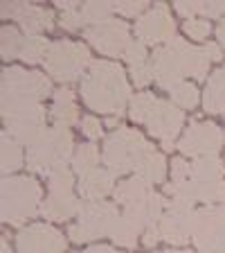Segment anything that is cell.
<instances>
[{
	"label": "cell",
	"instance_id": "6da1fadb",
	"mask_svg": "<svg viewBox=\"0 0 225 253\" xmlns=\"http://www.w3.org/2000/svg\"><path fill=\"white\" fill-rule=\"evenodd\" d=\"M81 97L93 111L117 113L122 116L126 102L131 97V86L120 63L97 59L88 66L81 77Z\"/></svg>",
	"mask_w": 225,
	"mask_h": 253
},
{
	"label": "cell",
	"instance_id": "7a4b0ae2",
	"mask_svg": "<svg viewBox=\"0 0 225 253\" xmlns=\"http://www.w3.org/2000/svg\"><path fill=\"white\" fill-rule=\"evenodd\" d=\"M164 192L171 199L183 201H205L212 206L214 201H225V179H223V161L219 156L198 158L192 168V176L180 183H164Z\"/></svg>",
	"mask_w": 225,
	"mask_h": 253
},
{
	"label": "cell",
	"instance_id": "3957f363",
	"mask_svg": "<svg viewBox=\"0 0 225 253\" xmlns=\"http://www.w3.org/2000/svg\"><path fill=\"white\" fill-rule=\"evenodd\" d=\"M41 185L32 176H5L0 185V217L7 224H23L36 215Z\"/></svg>",
	"mask_w": 225,
	"mask_h": 253
},
{
	"label": "cell",
	"instance_id": "277c9868",
	"mask_svg": "<svg viewBox=\"0 0 225 253\" xmlns=\"http://www.w3.org/2000/svg\"><path fill=\"white\" fill-rule=\"evenodd\" d=\"M149 154H153V147L144 140L140 131L120 126L117 131H113L106 138L101 161H104L106 169L120 176V174H126L131 169H137Z\"/></svg>",
	"mask_w": 225,
	"mask_h": 253
},
{
	"label": "cell",
	"instance_id": "5b68a950",
	"mask_svg": "<svg viewBox=\"0 0 225 253\" xmlns=\"http://www.w3.org/2000/svg\"><path fill=\"white\" fill-rule=\"evenodd\" d=\"M164 211H167V201H164L162 195H158V192L149 195L140 204L126 206L124 212L120 215V219L115 221L113 231H110L113 242H117L120 247H126V249L135 247L137 237L147 231L149 226H153V224H158V221L162 219Z\"/></svg>",
	"mask_w": 225,
	"mask_h": 253
},
{
	"label": "cell",
	"instance_id": "8992f818",
	"mask_svg": "<svg viewBox=\"0 0 225 253\" xmlns=\"http://www.w3.org/2000/svg\"><path fill=\"white\" fill-rule=\"evenodd\" d=\"M72 154V133L68 126L54 125L50 126L38 142H34L32 147H27L25 163L32 172L36 174H50L57 168H63L68 163V158Z\"/></svg>",
	"mask_w": 225,
	"mask_h": 253
},
{
	"label": "cell",
	"instance_id": "52a82bcc",
	"mask_svg": "<svg viewBox=\"0 0 225 253\" xmlns=\"http://www.w3.org/2000/svg\"><path fill=\"white\" fill-rule=\"evenodd\" d=\"M52 93V84L43 73L25 68H7L2 70V95L0 104L2 111L21 104H34L45 100Z\"/></svg>",
	"mask_w": 225,
	"mask_h": 253
},
{
	"label": "cell",
	"instance_id": "ba28073f",
	"mask_svg": "<svg viewBox=\"0 0 225 253\" xmlns=\"http://www.w3.org/2000/svg\"><path fill=\"white\" fill-rule=\"evenodd\" d=\"M43 63H45V70L57 82H74L79 79V75H86L84 70L93 61H90V52L84 43L54 41L47 47Z\"/></svg>",
	"mask_w": 225,
	"mask_h": 253
},
{
	"label": "cell",
	"instance_id": "9c48e42d",
	"mask_svg": "<svg viewBox=\"0 0 225 253\" xmlns=\"http://www.w3.org/2000/svg\"><path fill=\"white\" fill-rule=\"evenodd\" d=\"M77 217L79 224L68 228L72 242H90L97 237L110 235L115 221L120 219L117 204L113 201H81V211Z\"/></svg>",
	"mask_w": 225,
	"mask_h": 253
},
{
	"label": "cell",
	"instance_id": "30bf717a",
	"mask_svg": "<svg viewBox=\"0 0 225 253\" xmlns=\"http://www.w3.org/2000/svg\"><path fill=\"white\" fill-rule=\"evenodd\" d=\"M187 50L189 43L178 37L160 45L158 50H153L151 68L153 79L158 82L160 88L171 90L173 86H178L185 79V75H187Z\"/></svg>",
	"mask_w": 225,
	"mask_h": 253
},
{
	"label": "cell",
	"instance_id": "8fae6325",
	"mask_svg": "<svg viewBox=\"0 0 225 253\" xmlns=\"http://www.w3.org/2000/svg\"><path fill=\"white\" fill-rule=\"evenodd\" d=\"M2 118H5L7 131L21 142V145H25V147H32V145L41 140L43 133L47 131L45 109H43V104H38V102L5 109L2 111Z\"/></svg>",
	"mask_w": 225,
	"mask_h": 253
},
{
	"label": "cell",
	"instance_id": "7c38bea8",
	"mask_svg": "<svg viewBox=\"0 0 225 253\" xmlns=\"http://www.w3.org/2000/svg\"><path fill=\"white\" fill-rule=\"evenodd\" d=\"M160 233L162 240L169 244H187L189 240H194L196 233V211L194 204L183 199H171L167 201V211H164L162 219H160Z\"/></svg>",
	"mask_w": 225,
	"mask_h": 253
},
{
	"label": "cell",
	"instance_id": "4fadbf2b",
	"mask_svg": "<svg viewBox=\"0 0 225 253\" xmlns=\"http://www.w3.org/2000/svg\"><path fill=\"white\" fill-rule=\"evenodd\" d=\"M194 244L200 251L225 253V204L196 211Z\"/></svg>",
	"mask_w": 225,
	"mask_h": 253
},
{
	"label": "cell",
	"instance_id": "5bb4252c",
	"mask_svg": "<svg viewBox=\"0 0 225 253\" xmlns=\"http://www.w3.org/2000/svg\"><path fill=\"white\" fill-rule=\"evenodd\" d=\"M225 145V131H221L214 122H192L185 136L180 138L178 149L192 158H210L221 152Z\"/></svg>",
	"mask_w": 225,
	"mask_h": 253
},
{
	"label": "cell",
	"instance_id": "9a60e30c",
	"mask_svg": "<svg viewBox=\"0 0 225 253\" xmlns=\"http://www.w3.org/2000/svg\"><path fill=\"white\" fill-rule=\"evenodd\" d=\"M173 32H176V23L171 21V11L164 2L153 5L149 11L137 18L135 23V39L142 41L144 45H153V43H169L173 41Z\"/></svg>",
	"mask_w": 225,
	"mask_h": 253
},
{
	"label": "cell",
	"instance_id": "2e32d148",
	"mask_svg": "<svg viewBox=\"0 0 225 253\" xmlns=\"http://www.w3.org/2000/svg\"><path fill=\"white\" fill-rule=\"evenodd\" d=\"M84 37L90 41V45H95L106 57H120L126 52V47L131 45L129 25L124 21H117V18H108L99 25L86 27Z\"/></svg>",
	"mask_w": 225,
	"mask_h": 253
},
{
	"label": "cell",
	"instance_id": "e0dca14e",
	"mask_svg": "<svg viewBox=\"0 0 225 253\" xmlns=\"http://www.w3.org/2000/svg\"><path fill=\"white\" fill-rule=\"evenodd\" d=\"M16 251L18 253H63L65 240L57 228L47 224H32L23 228L16 237Z\"/></svg>",
	"mask_w": 225,
	"mask_h": 253
},
{
	"label": "cell",
	"instance_id": "ac0fdd59",
	"mask_svg": "<svg viewBox=\"0 0 225 253\" xmlns=\"http://www.w3.org/2000/svg\"><path fill=\"white\" fill-rule=\"evenodd\" d=\"M2 16H9L25 30V37H34L43 30H50L54 25V14L45 7L32 5V2H2Z\"/></svg>",
	"mask_w": 225,
	"mask_h": 253
},
{
	"label": "cell",
	"instance_id": "d6986e66",
	"mask_svg": "<svg viewBox=\"0 0 225 253\" xmlns=\"http://www.w3.org/2000/svg\"><path fill=\"white\" fill-rule=\"evenodd\" d=\"M183 122H185V113L167 100H158L147 118L149 131L156 138H160L162 142L164 140L173 142V138L178 136V131L183 129Z\"/></svg>",
	"mask_w": 225,
	"mask_h": 253
},
{
	"label": "cell",
	"instance_id": "ffe728a7",
	"mask_svg": "<svg viewBox=\"0 0 225 253\" xmlns=\"http://www.w3.org/2000/svg\"><path fill=\"white\" fill-rule=\"evenodd\" d=\"M110 192H115V174L110 169L97 168L79 179V195L84 201H101Z\"/></svg>",
	"mask_w": 225,
	"mask_h": 253
},
{
	"label": "cell",
	"instance_id": "44dd1931",
	"mask_svg": "<svg viewBox=\"0 0 225 253\" xmlns=\"http://www.w3.org/2000/svg\"><path fill=\"white\" fill-rule=\"evenodd\" d=\"M79 211L81 201H77L72 192H50V197L41 204V215L52 221L70 219L72 215H79Z\"/></svg>",
	"mask_w": 225,
	"mask_h": 253
},
{
	"label": "cell",
	"instance_id": "7402d4cb",
	"mask_svg": "<svg viewBox=\"0 0 225 253\" xmlns=\"http://www.w3.org/2000/svg\"><path fill=\"white\" fill-rule=\"evenodd\" d=\"M149 195H153L151 183H147V181L140 179V176H133V179H126V181H122V183H117L115 192H113V199H115V204L133 206V204L144 201Z\"/></svg>",
	"mask_w": 225,
	"mask_h": 253
},
{
	"label": "cell",
	"instance_id": "603a6c76",
	"mask_svg": "<svg viewBox=\"0 0 225 253\" xmlns=\"http://www.w3.org/2000/svg\"><path fill=\"white\" fill-rule=\"evenodd\" d=\"M52 118L61 126H70L79 120V111H77V104H74V93L70 88H59L54 93Z\"/></svg>",
	"mask_w": 225,
	"mask_h": 253
},
{
	"label": "cell",
	"instance_id": "cb8c5ba5",
	"mask_svg": "<svg viewBox=\"0 0 225 253\" xmlns=\"http://www.w3.org/2000/svg\"><path fill=\"white\" fill-rule=\"evenodd\" d=\"M0 142H2V149H0V161H2V174L16 172L18 168H23V145L11 136L9 131H2L0 136Z\"/></svg>",
	"mask_w": 225,
	"mask_h": 253
},
{
	"label": "cell",
	"instance_id": "d4e9b609",
	"mask_svg": "<svg viewBox=\"0 0 225 253\" xmlns=\"http://www.w3.org/2000/svg\"><path fill=\"white\" fill-rule=\"evenodd\" d=\"M135 176H140V179H144L147 183H160V181H164V176H167V161H164L162 154H149L144 161L140 163V168L135 169Z\"/></svg>",
	"mask_w": 225,
	"mask_h": 253
},
{
	"label": "cell",
	"instance_id": "484cf974",
	"mask_svg": "<svg viewBox=\"0 0 225 253\" xmlns=\"http://www.w3.org/2000/svg\"><path fill=\"white\" fill-rule=\"evenodd\" d=\"M72 165L79 176H84V174L97 169V165H99V149L95 147L93 142H86V145L77 147V152H74V156H72Z\"/></svg>",
	"mask_w": 225,
	"mask_h": 253
},
{
	"label": "cell",
	"instance_id": "4316f807",
	"mask_svg": "<svg viewBox=\"0 0 225 253\" xmlns=\"http://www.w3.org/2000/svg\"><path fill=\"white\" fill-rule=\"evenodd\" d=\"M47 47H50V43H47V39L41 37V34L25 37L23 39V47H21V54H18V57L27 63H38L41 59H45Z\"/></svg>",
	"mask_w": 225,
	"mask_h": 253
},
{
	"label": "cell",
	"instance_id": "83f0119b",
	"mask_svg": "<svg viewBox=\"0 0 225 253\" xmlns=\"http://www.w3.org/2000/svg\"><path fill=\"white\" fill-rule=\"evenodd\" d=\"M57 7L61 9V25L65 30H79L81 25H86L84 11H81L84 5H79L74 0H57Z\"/></svg>",
	"mask_w": 225,
	"mask_h": 253
},
{
	"label": "cell",
	"instance_id": "f1b7e54d",
	"mask_svg": "<svg viewBox=\"0 0 225 253\" xmlns=\"http://www.w3.org/2000/svg\"><path fill=\"white\" fill-rule=\"evenodd\" d=\"M210 57L205 52V47L189 45L187 50V75L194 79H205L207 77V68H210Z\"/></svg>",
	"mask_w": 225,
	"mask_h": 253
},
{
	"label": "cell",
	"instance_id": "f546056e",
	"mask_svg": "<svg viewBox=\"0 0 225 253\" xmlns=\"http://www.w3.org/2000/svg\"><path fill=\"white\" fill-rule=\"evenodd\" d=\"M0 52H2V59H14L21 54V47H23V39L21 32L16 30L11 25H5L0 30Z\"/></svg>",
	"mask_w": 225,
	"mask_h": 253
},
{
	"label": "cell",
	"instance_id": "4dcf8cb0",
	"mask_svg": "<svg viewBox=\"0 0 225 253\" xmlns=\"http://www.w3.org/2000/svg\"><path fill=\"white\" fill-rule=\"evenodd\" d=\"M169 93H171V100L178 109H194L198 104V88L194 84H189V82H180Z\"/></svg>",
	"mask_w": 225,
	"mask_h": 253
},
{
	"label": "cell",
	"instance_id": "1f68e13d",
	"mask_svg": "<svg viewBox=\"0 0 225 253\" xmlns=\"http://www.w3.org/2000/svg\"><path fill=\"white\" fill-rule=\"evenodd\" d=\"M81 11H84L86 25H99V23L108 21L110 14L115 11V2H86Z\"/></svg>",
	"mask_w": 225,
	"mask_h": 253
},
{
	"label": "cell",
	"instance_id": "d6a6232c",
	"mask_svg": "<svg viewBox=\"0 0 225 253\" xmlns=\"http://www.w3.org/2000/svg\"><path fill=\"white\" fill-rule=\"evenodd\" d=\"M156 102H158V97H153V93H137L131 100V104H129V116L135 122H144L147 125V118Z\"/></svg>",
	"mask_w": 225,
	"mask_h": 253
},
{
	"label": "cell",
	"instance_id": "836d02e7",
	"mask_svg": "<svg viewBox=\"0 0 225 253\" xmlns=\"http://www.w3.org/2000/svg\"><path fill=\"white\" fill-rule=\"evenodd\" d=\"M72 185H74V176L65 165L47 174V188H50V192H72Z\"/></svg>",
	"mask_w": 225,
	"mask_h": 253
},
{
	"label": "cell",
	"instance_id": "e575fe53",
	"mask_svg": "<svg viewBox=\"0 0 225 253\" xmlns=\"http://www.w3.org/2000/svg\"><path fill=\"white\" fill-rule=\"evenodd\" d=\"M185 32L189 34V39H196V41H203L207 34H210V21L207 18H189L185 21Z\"/></svg>",
	"mask_w": 225,
	"mask_h": 253
},
{
	"label": "cell",
	"instance_id": "d590c367",
	"mask_svg": "<svg viewBox=\"0 0 225 253\" xmlns=\"http://www.w3.org/2000/svg\"><path fill=\"white\" fill-rule=\"evenodd\" d=\"M126 61H129V66H140V63H147V45L142 41H131V45L126 47V52H124Z\"/></svg>",
	"mask_w": 225,
	"mask_h": 253
},
{
	"label": "cell",
	"instance_id": "8d00e7d4",
	"mask_svg": "<svg viewBox=\"0 0 225 253\" xmlns=\"http://www.w3.org/2000/svg\"><path fill=\"white\" fill-rule=\"evenodd\" d=\"M115 11L129 18H140L144 11H149L147 0H137V2H115Z\"/></svg>",
	"mask_w": 225,
	"mask_h": 253
},
{
	"label": "cell",
	"instance_id": "74e56055",
	"mask_svg": "<svg viewBox=\"0 0 225 253\" xmlns=\"http://www.w3.org/2000/svg\"><path fill=\"white\" fill-rule=\"evenodd\" d=\"M225 93V68H219L210 79H207V88H205V100L216 97Z\"/></svg>",
	"mask_w": 225,
	"mask_h": 253
},
{
	"label": "cell",
	"instance_id": "f35d334b",
	"mask_svg": "<svg viewBox=\"0 0 225 253\" xmlns=\"http://www.w3.org/2000/svg\"><path fill=\"white\" fill-rule=\"evenodd\" d=\"M192 168H194V163H187L185 158H173L171 161V181L173 183L187 181L189 176H192Z\"/></svg>",
	"mask_w": 225,
	"mask_h": 253
},
{
	"label": "cell",
	"instance_id": "ab89813d",
	"mask_svg": "<svg viewBox=\"0 0 225 253\" xmlns=\"http://www.w3.org/2000/svg\"><path fill=\"white\" fill-rule=\"evenodd\" d=\"M131 77H133V82H135V86H147L153 79L151 61L140 63V66H131Z\"/></svg>",
	"mask_w": 225,
	"mask_h": 253
},
{
	"label": "cell",
	"instance_id": "60d3db41",
	"mask_svg": "<svg viewBox=\"0 0 225 253\" xmlns=\"http://www.w3.org/2000/svg\"><path fill=\"white\" fill-rule=\"evenodd\" d=\"M198 14L203 18H225V2H200Z\"/></svg>",
	"mask_w": 225,
	"mask_h": 253
},
{
	"label": "cell",
	"instance_id": "b9f144b4",
	"mask_svg": "<svg viewBox=\"0 0 225 253\" xmlns=\"http://www.w3.org/2000/svg\"><path fill=\"white\" fill-rule=\"evenodd\" d=\"M81 131L88 138H99L101 133H104V129H101V122L95 116H86L84 120H81Z\"/></svg>",
	"mask_w": 225,
	"mask_h": 253
},
{
	"label": "cell",
	"instance_id": "7bdbcfd3",
	"mask_svg": "<svg viewBox=\"0 0 225 253\" xmlns=\"http://www.w3.org/2000/svg\"><path fill=\"white\" fill-rule=\"evenodd\" d=\"M176 11H178L180 16H185V18H198V9H200V0H196V2H185V0H178L176 2Z\"/></svg>",
	"mask_w": 225,
	"mask_h": 253
},
{
	"label": "cell",
	"instance_id": "ee69618b",
	"mask_svg": "<svg viewBox=\"0 0 225 253\" xmlns=\"http://www.w3.org/2000/svg\"><path fill=\"white\" fill-rule=\"evenodd\" d=\"M158 224H160V221H158ZM158 224H153V226H149L147 231H144V240H142L144 247L151 249V247H156V244L162 240V233H160V226H158Z\"/></svg>",
	"mask_w": 225,
	"mask_h": 253
},
{
	"label": "cell",
	"instance_id": "f6af8a7d",
	"mask_svg": "<svg viewBox=\"0 0 225 253\" xmlns=\"http://www.w3.org/2000/svg\"><path fill=\"white\" fill-rule=\"evenodd\" d=\"M203 47H205V52H207V57H210V61H221L223 59V52H221V47L216 43H207Z\"/></svg>",
	"mask_w": 225,
	"mask_h": 253
},
{
	"label": "cell",
	"instance_id": "bcb514c9",
	"mask_svg": "<svg viewBox=\"0 0 225 253\" xmlns=\"http://www.w3.org/2000/svg\"><path fill=\"white\" fill-rule=\"evenodd\" d=\"M86 253H120V251L113 247H104V244H95V247L86 249Z\"/></svg>",
	"mask_w": 225,
	"mask_h": 253
},
{
	"label": "cell",
	"instance_id": "7dc6e473",
	"mask_svg": "<svg viewBox=\"0 0 225 253\" xmlns=\"http://www.w3.org/2000/svg\"><path fill=\"white\" fill-rule=\"evenodd\" d=\"M216 37H219V41H221V45L225 47V18L221 21V25L216 27Z\"/></svg>",
	"mask_w": 225,
	"mask_h": 253
},
{
	"label": "cell",
	"instance_id": "c3c4849f",
	"mask_svg": "<svg viewBox=\"0 0 225 253\" xmlns=\"http://www.w3.org/2000/svg\"><path fill=\"white\" fill-rule=\"evenodd\" d=\"M0 251H2V253H11V249H9V244H7V240H5V237L0 240Z\"/></svg>",
	"mask_w": 225,
	"mask_h": 253
},
{
	"label": "cell",
	"instance_id": "681fc988",
	"mask_svg": "<svg viewBox=\"0 0 225 253\" xmlns=\"http://www.w3.org/2000/svg\"><path fill=\"white\" fill-rule=\"evenodd\" d=\"M106 125L108 126H120V118H115V116H110L108 120H106Z\"/></svg>",
	"mask_w": 225,
	"mask_h": 253
},
{
	"label": "cell",
	"instance_id": "f907efd6",
	"mask_svg": "<svg viewBox=\"0 0 225 253\" xmlns=\"http://www.w3.org/2000/svg\"><path fill=\"white\" fill-rule=\"evenodd\" d=\"M162 147L169 152V149H173V142H171V140H164V142H162Z\"/></svg>",
	"mask_w": 225,
	"mask_h": 253
},
{
	"label": "cell",
	"instance_id": "816d5d0a",
	"mask_svg": "<svg viewBox=\"0 0 225 253\" xmlns=\"http://www.w3.org/2000/svg\"><path fill=\"white\" fill-rule=\"evenodd\" d=\"M160 253H192V251H160Z\"/></svg>",
	"mask_w": 225,
	"mask_h": 253
},
{
	"label": "cell",
	"instance_id": "f5cc1de1",
	"mask_svg": "<svg viewBox=\"0 0 225 253\" xmlns=\"http://www.w3.org/2000/svg\"><path fill=\"white\" fill-rule=\"evenodd\" d=\"M200 253H210V251H200Z\"/></svg>",
	"mask_w": 225,
	"mask_h": 253
},
{
	"label": "cell",
	"instance_id": "db71d44e",
	"mask_svg": "<svg viewBox=\"0 0 225 253\" xmlns=\"http://www.w3.org/2000/svg\"><path fill=\"white\" fill-rule=\"evenodd\" d=\"M223 204H225V201H223Z\"/></svg>",
	"mask_w": 225,
	"mask_h": 253
}]
</instances>
